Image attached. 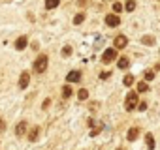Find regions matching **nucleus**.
Returning <instances> with one entry per match:
<instances>
[{
  "label": "nucleus",
  "mask_w": 160,
  "mask_h": 150,
  "mask_svg": "<svg viewBox=\"0 0 160 150\" xmlns=\"http://www.w3.org/2000/svg\"><path fill=\"white\" fill-rule=\"evenodd\" d=\"M113 12H115V13L122 12V4H121V2H115V4H113Z\"/></svg>",
  "instance_id": "23"
},
{
  "label": "nucleus",
  "mask_w": 160,
  "mask_h": 150,
  "mask_svg": "<svg viewBox=\"0 0 160 150\" xmlns=\"http://www.w3.org/2000/svg\"><path fill=\"white\" fill-rule=\"evenodd\" d=\"M138 109H139V111H145V109H147V101H139Z\"/></svg>",
  "instance_id": "25"
},
{
  "label": "nucleus",
  "mask_w": 160,
  "mask_h": 150,
  "mask_svg": "<svg viewBox=\"0 0 160 150\" xmlns=\"http://www.w3.org/2000/svg\"><path fill=\"white\" fill-rule=\"evenodd\" d=\"M124 8H126V12H134L136 10V0H128L124 4Z\"/></svg>",
  "instance_id": "21"
},
{
  "label": "nucleus",
  "mask_w": 160,
  "mask_h": 150,
  "mask_svg": "<svg viewBox=\"0 0 160 150\" xmlns=\"http://www.w3.org/2000/svg\"><path fill=\"white\" fill-rule=\"evenodd\" d=\"M85 21V13H77L75 17H73V25H81Z\"/></svg>",
  "instance_id": "17"
},
{
  "label": "nucleus",
  "mask_w": 160,
  "mask_h": 150,
  "mask_svg": "<svg viewBox=\"0 0 160 150\" xmlns=\"http://www.w3.org/2000/svg\"><path fill=\"white\" fill-rule=\"evenodd\" d=\"M47 54H40L36 60H34V71L36 73H43L45 69H47Z\"/></svg>",
  "instance_id": "2"
},
{
  "label": "nucleus",
  "mask_w": 160,
  "mask_h": 150,
  "mask_svg": "<svg viewBox=\"0 0 160 150\" xmlns=\"http://www.w3.org/2000/svg\"><path fill=\"white\" fill-rule=\"evenodd\" d=\"M66 81H68V83H79V81H81V71H77V69L70 71V73L66 75Z\"/></svg>",
  "instance_id": "4"
},
{
  "label": "nucleus",
  "mask_w": 160,
  "mask_h": 150,
  "mask_svg": "<svg viewBox=\"0 0 160 150\" xmlns=\"http://www.w3.org/2000/svg\"><path fill=\"white\" fill-rule=\"evenodd\" d=\"M28 83H30V75H28V71H23L21 77H19V88L25 90V88L28 87Z\"/></svg>",
  "instance_id": "7"
},
{
  "label": "nucleus",
  "mask_w": 160,
  "mask_h": 150,
  "mask_svg": "<svg viewBox=\"0 0 160 150\" xmlns=\"http://www.w3.org/2000/svg\"><path fill=\"white\" fill-rule=\"evenodd\" d=\"M72 94H73V90H72V87H70V85L62 87V98H70Z\"/></svg>",
  "instance_id": "16"
},
{
  "label": "nucleus",
  "mask_w": 160,
  "mask_h": 150,
  "mask_svg": "<svg viewBox=\"0 0 160 150\" xmlns=\"http://www.w3.org/2000/svg\"><path fill=\"white\" fill-rule=\"evenodd\" d=\"M77 98H79V100H81V101H83V100H87V98H89V90H85V88H81V90H79V92H77Z\"/></svg>",
  "instance_id": "20"
},
{
  "label": "nucleus",
  "mask_w": 160,
  "mask_h": 150,
  "mask_svg": "<svg viewBox=\"0 0 160 150\" xmlns=\"http://www.w3.org/2000/svg\"><path fill=\"white\" fill-rule=\"evenodd\" d=\"M70 54H72V47H70V45H66V47L62 49V56H70Z\"/></svg>",
  "instance_id": "24"
},
{
  "label": "nucleus",
  "mask_w": 160,
  "mask_h": 150,
  "mask_svg": "<svg viewBox=\"0 0 160 150\" xmlns=\"http://www.w3.org/2000/svg\"><path fill=\"white\" fill-rule=\"evenodd\" d=\"M60 4V0H45V8L47 10H53V8H57Z\"/></svg>",
  "instance_id": "15"
},
{
  "label": "nucleus",
  "mask_w": 160,
  "mask_h": 150,
  "mask_svg": "<svg viewBox=\"0 0 160 150\" xmlns=\"http://www.w3.org/2000/svg\"><path fill=\"white\" fill-rule=\"evenodd\" d=\"M117 66H119V69H126V68L130 66V60H128L126 56H122V58H119V62H117Z\"/></svg>",
  "instance_id": "13"
},
{
  "label": "nucleus",
  "mask_w": 160,
  "mask_h": 150,
  "mask_svg": "<svg viewBox=\"0 0 160 150\" xmlns=\"http://www.w3.org/2000/svg\"><path fill=\"white\" fill-rule=\"evenodd\" d=\"M154 41H156V40H154V36H143V38H141V43H143V45H147V47L154 45Z\"/></svg>",
  "instance_id": "12"
},
{
  "label": "nucleus",
  "mask_w": 160,
  "mask_h": 150,
  "mask_svg": "<svg viewBox=\"0 0 160 150\" xmlns=\"http://www.w3.org/2000/svg\"><path fill=\"white\" fill-rule=\"evenodd\" d=\"M145 143H147V148H149V150L154 148V137H152V133H147V135H145Z\"/></svg>",
  "instance_id": "14"
},
{
  "label": "nucleus",
  "mask_w": 160,
  "mask_h": 150,
  "mask_svg": "<svg viewBox=\"0 0 160 150\" xmlns=\"http://www.w3.org/2000/svg\"><path fill=\"white\" fill-rule=\"evenodd\" d=\"M106 25H108V26H119V25H121V17L115 15V13L106 15Z\"/></svg>",
  "instance_id": "5"
},
{
  "label": "nucleus",
  "mask_w": 160,
  "mask_h": 150,
  "mask_svg": "<svg viewBox=\"0 0 160 150\" xmlns=\"http://www.w3.org/2000/svg\"><path fill=\"white\" fill-rule=\"evenodd\" d=\"M49 105H51V100H45V101H43V105H42V109H47Z\"/></svg>",
  "instance_id": "28"
},
{
  "label": "nucleus",
  "mask_w": 160,
  "mask_h": 150,
  "mask_svg": "<svg viewBox=\"0 0 160 150\" xmlns=\"http://www.w3.org/2000/svg\"><path fill=\"white\" fill-rule=\"evenodd\" d=\"M4 129H6V122L0 118V131H4Z\"/></svg>",
  "instance_id": "27"
},
{
  "label": "nucleus",
  "mask_w": 160,
  "mask_h": 150,
  "mask_svg": "<svg viewBox=\"0 0 160 150\" xmlns=\"http://www.w3.org/2000/svg\"><path fill=\"white\" fill-rule=\"evenodd\" d=\"M134 85V75H126L124 77V87H132Z\"/></svg>",
  "instance_id": "22"
},
{
  "label": "nucleus",
  "mask_w": 160,
  "mask_h": 150,
  "mask_svg": "<svg viewBox=\"0 0 160 150\" xmlns=\"http://www.w3.org/2000/svg\"><path fill=\"white\" fill-rule=\"evenodd\" d=\"M113 45H115V49H124V47L128 45V38L121 34V36H117V38H115V41H113Z\"/></svg>",
  "instance_id": "6"
},
{
  "label": "nucleus",
  "mask_w": 160,
  "mask_h": 150,
  "mask_svg": "<svg viewBox=\"0 0 160 150\" xmlns=\"http://www.w3.org/2000/svg\"><path fill=\"white\" fill-rule=\"evenodd\" d=\"M25 133H27V122H25V120H21V122L15 126V135H17V137H23Z\"/></svg>",
  "instance_id": "8"
},
{
  "label": "nucleus",
  "mask_w": 160,
  "mask_h": 150,
  "mask_svg": "<svg viewBox=\"0 0 160 150\" xmlns=\"http://www.w3.org/2000/svg\"><path fill=\"white\" fill-rule=\"evenodd\" d=\"M117 150H124V148H117Z\"/></svg>",
  "instance_id": "29"
},
{
  "label": "nucleus",
  "mask_w": 160,
  "mask_h": 150,
  "mask_svg": "<svg viewBox=\"0 0 160 150\" xmlns=\"http://www.w3.org/2000/svg\"><path fill=\"white\" fill-rule=\"evenodd\" d=\"M115 58H117V49H106L104 54H102V62L104 64H111Z\"/></svg>",
  "instance_id": "3"
},
{
  "label": "nucleus",
  "mask_w": 160,
  "mask_h": 150,
  "mask_svg": "<svg viewBox=\"0 0 160 150\" xmlns=\"http://www.w3.org/2000/svg\"><path fill=\"white\" fill-rule=\"evenodd\" d=\"M138 135H139V128H130L128 133H126V139H128V141H136Z\"/></svg>",
  "instance_id": "10"
},
{
  "label": "nucleus",
  "mask_w": 160,
  "mask_h": 150,
  "mask_svg": "<svg viewBox=\"0 0 160 150\" xmlns=\"http://www.w3.org/2000/svg\"><path fill=\"white\" fill-rule=\"evenodd\" d=\"M38 135H40V126H34V128L28 131V141H32V143H34V141L38 139Z\"/></svg>",
  "instance_id": "11"
},
{
  "label": "nucleus",
  "mask_w": 160,
  "mask_h": 150,
  "mask_svg": "<svg viewBox=\"0 0 160 150\" xmlns=\"http://www.w3.org/2000/svg\"><path fill=\"white\" fill-rule=\"evenodd\" d=\"M109 75H111L109 71H102V73H100V79H108V77H109Z\"/></svg>",
  "instance_id": "26"
},
{
  "label": "nucleus",
  "mask_w": 160,
  "mask_h": 150,
  "mask_svg": "<svg viewBox=\"0 0 160 150\" xmlns=\"http://www.w3.org/2000/svg\"><path fill=\"white\" fill-rule=\"evenodd\" d=\"M27 45H28V40H27V36H21V38H17V41H15V49H17V51H23Z\"/></svg>",
  "instance_id": "9"
},
{
  "label": "nucleus",
  "mask_w": 160,
  "mask_h": 150,
  "mask_svg": "<svg viewBox=\"0 0 160 150\" xmlns=\"http://www.w3.org/2000/svg\"><path fill=\"white\" fill-rule=\"evenodd\" d=\"M147 90H149V85H147L145 81L138 83V92H141V94H143V92H147Z\"/></svg>",
  "instance_id": "19"
},
{
  "label": "nucleus",
  "mask_w": 160,
  "mask_h": 150,
  "mask_svg": "<svg viewBox=\"0 0 160 150\" xmlns=\"http://www.w3.org/2000/svg\"><path fill=\"white\" fill-rule=\"evenodd\" d=\"M143 77H145V81H152V79H154V71H152V69H145Z\"/></svg>",
  "instance_id": "18"
},
{
  "label": "nucleus",
  "mask_w": 160,
  "mask_h": 150,
  "mask_svg": "<svg viewBox=\"0 0 160 150\" xmlns=\"http://www.w3.org/2000/svg\"><path fill=\"white\" fill-rule=\"evenodd\" d=\"M138 105H139V101H138V92H128V94H126V100H124V109H126V111H134Z\"/></svg>",
  "instance_id": "1"
}]
</instances>
